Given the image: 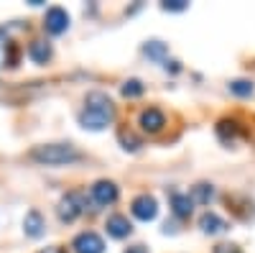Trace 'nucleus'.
Returning a JSON list of instances; mask_svg holds the SVG:
<instances>
[{
    "label": "nucleus",
    "instance_id": "f257e3e1",
    "mask_svg": "<svg viewBox=\"0 0 255 253\" xmlns=\"http://www.w3.org/2000/svg\"><path fill=\"white\" fill-rule=\"evenodd\" d=\"M115 118V108L110 97L105 92H90L87 102H84V110L79 113V123L82 128H90V131H102L108 128Z\"/></svg>",
    "mask_w": 255,
    "mask_h": 253
},
{
    "label": "nucleus",
    "instance_id": "f03ea898",
    "mask_svg": "<svg viewBox=\"0 0 255 253\" xmlns=\"http://www.w3.org/2000/svg\"><path fill=\"white\" fill-rule=\"evenodd\" d=\"M31 159L38 164H46V166H61V164L79 161L82 154L69 143H46V146H36L31 151Z\"/></svg>",
    "mask_w": 255,
    "mask_h": 253
},
{
    "label": "nucleus",
    "instance_id": "7ed1b4c3",
    "mask_svg": "<svg viewBox=\"0 0 255 253\" xmlns=\"http://www.w3.org/2000/svg\"><path fill=\"white\" fill-rule=\"evenodd\" d=\"M79 215H82V195L69 192L67 197L61 200V205H59V218H61L64 223H72V220H77Z\"/></svg>",
    "mask_w": 255,
    "mask_h": 253
},
{
    "label": "nucleus",
    "instance_id": "20e7f679",
    "mask_svg": "<svg viewBox=\"0 0 255 253\" xmlns=\"http://www.w3.org/2000/svg\"><path fill=\"white\" fill-rule=\"evenodd\" d=\"M44 28H46L49 33H54V36L64 33V31L69 28V15H67V10H64V8H51V10L46 13V18H44Z\"/></svg>",
    "mask_w": 255,
    "mask_h": 253
},
{
    "label": "nucleus",
    "instance_id": "39448f33",
    "mask_svg": "<svg viewBox=\"0 0 255 253\" xmlns=\"http://www.w3.org/2000/svg\"><path fill=\"white\" fill-rule=\"evenodd\" d=\"M74 251L77 253H102L105 251V243L97 233H92V230H87V233H79L74 238Z\"/></svg>",
    "mask_w": 255,
    "mask_h": 253
},
{
    "label": "nucleus",
    "instance_id": "423d86ee",
    "mask_svg": "<svg viewBox=\"0 0 255 253\" xmlns=\"http://www.w3.org/2000/svg\"><path fill=\"white\" fill-rule=\"evenodd\" d=\"M156 213H158V205H156L153 197L140 195V197L133 200V215H135L138 220H145V223H148V220L156 218Z\"/></svg>",
    "mask_w": 255,
    "mask_h": 253
},
{
    "label": "nucleus",
    "instance_id": "0eeeda50",
    "mask_svg": "<svg viewBox=\"0 0 255 253\" xmlns=\"http://www.w3.org/2000/svg\"><path fill=\"white\" fill-rule=\"evenodd\" d=\"M92 200L97 202V205H113L115 200H118V187L113 184V182H97L95 187H92Z\"/></svg>",
    "mask_w": 255,
    "mask_h": 253
},
{
    "label": "nucleus",
    "instance_id": "6e6552de",
    "mask_svg": "<svg viewBox=\"0 0 255 253\" xmlns=\"http://www.w3.org/2000/svg\"><path fill=\"white\" fill-rule=\"evenodd\" d=\"M163 125H166V118H163V113L156 110V108H148V110L140 115V128H143L145 133H158Z\"/></svg>",
    "mask_w": 255,
    "mask_h": 253
},
{
    "label": "nucleus",
    "instance_id": "1a4fd4ad",
    "mask_svg": "<svg viewBox=\"0 0 255 253\" xmlns=\"http://www.w3.org/2000/svg\"><path fill=\"white\" fill-rule=\"evenodd\" d=\"M108 233L113 236V238H125V236H130V230H133V225H130V220H128L125 215H113V218H108Z\"/></svg>",
    "mask_w": 255,
    "mask_h": 253
},
{
    "label": "nucleus",
    "instance_id": "9d476101",
    "mask_svg": "<svg viewBox=\"0 0 255 253\" xmlns=\"http://www.w3.org/2000/svg\"><path fill=\"white\" fill-rule=\"evenodd\" d=\"M199 225H202L204 233H209V236L222 233V230L227 228V223H225L220 215H215V213H204V215H202V220H199Z\"/></svg>",
    "mask_w": 255,
    "mask_h": 253
},
{
    "label": "nucleus",
    "instance_id": "9b49d317",
    "mask_svg": "<svg viewBox=\"0 0 255 253\" xmlns=\"http://www.w3.org/2000/svg\"><path fill=\"white\" fill-rule=\"evenodd\" d=\"M191 205H194V200H191L189 195H181V192L171 195V207H174V213L179 218H189L191 215Z\"/></svg>",
    "mask_w": 255,
    "mask_h": 253
},
{
    "label": "nucleus",
    "instance_id": "f8f14e48",
    "mask_svg": "<svg viewBox=\"0 0 255 253\" xmlns=\"http://www.w3.org/2000/svg\"><path fill=\"white\" fill-rule=\"evenodd\" d=\"M28 56L36 61V64H46V61L51 59V46L46 44V41H33V44L28 46Z\"/></svg>",
    "mask_w": 255,
    "mask_h": 253
},
{
    "label": "nucleus",
    "instance_id": "ddd939ff",
    "mask_svg": "<svg viewBox=\"0 0 255 253\" xmlns=\"http://www.w3.org/2000/svg\"><path fill=\"white\" fill-rule=\"evenodd\" d=\"M23 228H26V233H28L31 238H38L41 233H44V218H41V213L31 210V213L26 215V223H23Z\"/></svg>",
    "mask_w": 255,
    "mask_h": 253
},
{
    "label": "nucleus",
    "instance_id": "4468645a",
    "mask_svg": "<svg viewBox=\"0 0 255 253\" xmlns=\"http://www.w3.org/2000/svg\"><path fill=\"white\" fill-rule=\"evenodd\" d=\"M15 61V49L8 38H3V33H0V67L3 64H13Z\"/></svg>",
    "mask_w": 255,
    "mask_h": 253
},
{
    "label": "nucleus",
    "instance_id": "2eb2a0df",
    "mask_svg": "<svg viewBox=\"0 0 255 253\" xmlns=\"http://www.w3.org/2000/svg\"><path fill=\"white\" fill-rule=\"evenodd\" d=\"M212 197H215V192H212V187H209V184H197L194 189H191V200H194V202L207 205Z\"/></svg>",
    "mask_w": 255,
    "mask_h": 253
},
{
    "label": "nucleus",
    "instance_id": "dca6fc26",
    "mask_svg": "<svg viewBox=\"0 0 255 253\" xmlns=\"http://www.w3.org/2000/svg\"><path fill=\"white\" fill-rule=\"evenodd\" d=\"M217 133H220V138H235L238 136V123L235 120H220V125H217Z\"/></svg>",
    "mask_w": 255,
    "mask_h": 253
},
{
    "label": "nucleus",
    "instance_id": "f3484780",
    "mask_svg": "<svg viewBox=\"0 0 255 253\" xmlns=\"http://www.w3.org/2000/svg\"><path fill=\"white\" fill-rule=\"evenodd\" d=\"M143 90H145V87H143L138 79H130V82H125V84H123V95H125V97H140Z\"/></svg>",
    "mask_w": 255,
    "mask_h": 253
},
{
    "label": "nucleus",
    "instance_id": "a211bd4d",
    "mask_svg": "<svg viewBox=\"0 0 255 253\" xmlns=\"http://www.w3.org/2000/svg\"><path fill=\"white\" fill-rule=\"evenodd\" d=\"M230 90L240 97H248V95H253V84L245 79H235V82H230Z\"/></svg>",
    "mask_w": 255,
    "mask_h": 253
},
{
    "label": "nucleus",
    "instance_id": "6ab92c4d",
    "mask_svg": "<svg viewBox=\"0 0 255 253\" xmlns=\"http://www.w3.org/2000/svg\"><path fill=\"white\" fill-rule=\"evenodd\" d=\"M120 143H123V149H130V151H135L140 146V141L133 133H128V131H120Z\"/></svg>",
    "mask_w": 255,
    "mask_h": 253
},
{
    "label": "nucleus",
    "instance_id": "aec40b11",
    "mask_svg": "<svg viewBox=\"0 0 255 253\" xmlns=\"http://www.w3.org/2000/svg\"><path fill=\"white\" fill-rule=\"evenodd\" d=\"M145 54H148V56H153V59H163V54H166V46L161 44V41H151V44L145 46Z\"/></svg>",
    "mask_w": 255,
    "mask_h": 253
},
{
    "label": "nucleus",
    "instance_id": "412c9836",
    "mask_svg": "<svg viewBox=\"0 0 255 253\" xmlns=\"http://www.w3.org/2000/svg\"><path fill=\"white\" fill-rule=\"evenodd\" d=\"M163 10H186V3L184 0H166Z\"/></svg>",
    "mask_w": 255,
    "mask_h": 253
},
{
    "label": "nucleus",
    "instance_id": "4be33fe9",
    "mask_svg": "<svg viewBox=\"0 0 255 253\" xmlns=\"http://www.w3.org/2000/svg\"><path fill=\"white\" fill-rule=\"evenodd\" d=\"M215 253H240V248L232 243H220V246H215Z\"/></svg>",
    "mask_w": 255,
    "mask_h": 253
},
{
    "label": "nucleus",
    "instance_id": "5701e85b",
    "mask_svg": "<svg viewBox=\"0 0 255 253\" xmlns=\"http://www.w3.org/2000/svg\"><path fill=\"white\" fill-rule=\"evenodd\" d=\"M125 253H148V248H143V246H133V248H128Z\"/></svg>",
    "mask_w": 255,
    "mask_h": 253
},
{
    "label": "nucleus",
    "instance_id": "b1692460",
    "mask_svg": "<svg viewBox=\"0 0 255 253\" xmlns=\"http://www.w3.org/2000/svg\"><path fill=\"white\" fill-rule=\"evenodd\" d=\"M41 253H64L61 248H46V251H41Z\"/></svg>",
    "mask_w": 255,
    "mask_h": 253
}]
</instances>
